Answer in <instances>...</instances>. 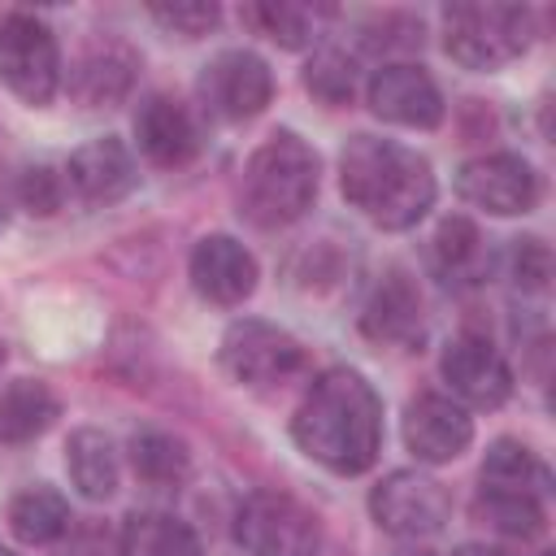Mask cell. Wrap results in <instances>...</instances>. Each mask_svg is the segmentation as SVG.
Listing matches in <instances>:
<instances>
[{
    "instance_id": "277c9868",
    "label": "cell",
    "mask_w": 556,
    "mask_h": 556,
    "mask_svg": "<svg viewBox=\"0 0 556 556\" xmlns=\"http://www.w3.org/2000/svg\"><path fill=\"white\" fill-rule=\"evenodd\" d=\"M534 39V13L526 4H447L443 48L465 70H500Z\"/></svg>"
},
{
    "instance_id": "44dd1931",
    "label": "cell",
    "mask_w": 556,
    "mask_h": 556,
    "mask_svg": "<svg viewBox=\"0 0 556 556\" xmlns=\"http://www.w3.org/2000/svg\"><path fill=\"white\" fill-rule=\"evenodd\" d=\"M56 413H61V404L43 382L17 378L13 387L0 391V439L4 443H30L35 434H43L56 421Z\"/></svg>"
},
{
    "instance_id": "ba28073f",
    "label": "cell",
    "mask_w": 556,
    "mask_h": 556,
    "mask_svg": "<svg viewBox=\"0 0 556 556\" xmlns=\"http://www.w3.org/2000/svg\"><path fill=\"white\" fill-rule=\"evenodd\" d=\"M369 513H374L378 530H387L395 539H430L452 517V495L430 473L395 469L369 491Z\"/></svg>"
},
{
    "instance_id": "8fae6325",
    "label": "cell",
    "mask_w": 556,
    "mask_h": 556,
    "mask_svg": "<svg viewBox=\"0 0 556 556\" xmlns=\"http://www.w3.org/2000/svg\"><path fill=\"white\" fill-rule=\"evenodd\" d=\"M439 374L452 387V395L473 408H500L513 395V369L482 334H456L443 348Z\"/></svg>"
},
{
    "instance_id": "3957f363",
    "label": "cell",
    "mask_w": 556,
    "mask_h": 556,
    "mask_svg": "<svg viewBox=\"0 0 556 556\" xmlns=\"http://www.w3.org/2000/svg\"><path fill=\"white\" fill-rule=\"evenodd\" d=\"M313 195H317V152L295 130H274L243 165L239 213L261 230H278L304 217Z\"/></svg>"
},
{
    "instance_id": "5bb4252c",
    "label": "cell",
    "mask_w": 556,
    "mask_h": 556,
    "mask_svg": "<svg viewBox=\"0 0 556 556\" xmlns=\"http://www.w3.org/2000/svg\"><path fill=\"white\" fill-rule=\"evenodd\" d=\"M191 287L222 308L243 304L256 291V261L230 235H204L191 248Z\"/></svg>"
},
{
    "instance_id": "2e32d148",
    "label": "cell",
    "mask_w": 556,
    "mask_h": 556,
    "mask_svg": "<svg viewBox=\"0 0 556 556\" xmlns=\"http://www.w3.org/2000/svg\"><path fill=\"white\" fill-rule=\"evenodd\" d=\"M65 174H70V187H74L87 204H117V200H126V195L135 191V182H139V169H135L130 148H126L122 139H113V135L83 143V148L70 156Z\"/></svg>"
},
{
    "instance_id": "f546056e",
    "label": "cell",
    "mask_w": 556,
    "mask_h": 556,
    "mask_svg": "<svg viewBox=\"0 0 556 556\" xmlns=\"http://www.w3.org/2000/svg\"><path fill=\"white\" fill-rule=\"evenodd\" d=\"M17 200L26 213L35 217H52L65 204V174H56L52 165H30L17 178Z\"/></svg>"
},
{
    "instance_id": "1f68e13d",
    "label": "cell",
    "mask_w": 556,
    "mask_h": 556,
    "mask_svg": "<svg viewBox=\"0 0 556 556\" xmlns=\"http://www.w3.org/2000/svg\"><path fill=\"white\" fill-rule=\"evenodd\" d=\"M452 556H504L500 547H486V543H460Z\"/></svg>"
},
{
    "instance_id": "ac0fdd59",
    "label": "cell",
    "mask_w": 556,
    "mask_h": 556,
    "mask_svg": "<svg viewBox=\"0 0 556 556\" xmlns=\"http://www.w3.org/2000/svg\"><path fill=\"white\" fill-rule=\"evenodd\" d=\"M135 70H139L135 52L126 43H117V39H104V43H96V48H87L78 56V65L70 74V91L87 109H109L130 91Z\"/></svg>"
},
{
    "instance_id": "484cf974",
    "label": "cell",
    "mask_w": 556,
    "mask_h": 556,
    "mask_svg": "<svg viewBox=\"0 0 556 556\" xmlns=\"http://www.w3.org/2000/svg\"><path fill=\"white\" fill-rule=\"evenodd\" d=\"M473 517L508 539H534L543 534V500L526 495V491H495L482 486L473 500Z\"/></svg>"
},
{
    "instance_id": "cb8c5ba5",
    "label": "cell",
    "mask_w": 556,
    "mask_h": 556,
    "mask_svg": "<svg viewBox=\"0 0 556 556\" xmlns=\"http://www.w3.org/2000/svg\"><path fill=\"white\" fill-rule=\"evenodd\" d=\"M130 469H135V478L143 486L169 491V486H178L187 478L191 456H187V447L174 434H165V430H139L130 439Z\"/></svg>"
},
{
    "instance_id": "e575fe53",
    "label": "cell",
    "mask_w": 556,
    "mask_h": 556,
    "mask_svg": "<svg viewBox=\"0 0 556 556\" xmlns=\"http://www.w3.org/2000/svg\"><path fill=\"white\" fill-rule=\"evenodd\" d=\"M543 556H552V552H543Z\"/></svg>"
},
{
    "instance_id": "d6a6232c",
    "label": "cell",
    "mask_w": 556,
    "mask_h": 556,
    "mask_svg": "<svg viewBox=\"0 0 556 556\" xmlns=\"http://www.w3.org/2000/svg\"><path fill=\"white\" fill-rule=\"evenodd\" d=\"M0 556H17V552H9V547H4V543H0Z\"/></svg>"
},
{
    "instance_id": "4fadbf2b",
    "label": "cell",
    "mask_w": 556,
    "mask_h": 556,
    "mask_svg": "<svg viewBox=\"0 0 556 556\" xmlns=\"http://www.w3.org/2000/svg\"><path fill=\"white\" fill-rule=\"evenodd\" d=\"M473 439L469 413L447 395H417L404 408V443L421 465L456 460Z\"/></svg>"
},
{
    "instance_id": "d4e9b609",
    "label": "cell",
    "mask_w": 556,
    "mask_h": 556,
    "mask_svg": "<svg viewBox=\"0 0 556 556\" xmlns=\"http://www.w3.org/2000/svg\"><path fill=\"white\" fill-rule=\"evenodd\" d=\"M330 13L334 9H326V4H287V0H278V4L269 0V4H248L243 9V17L261 35H269L274 43H282V48H308Z\"/></svg>"
},
{
    "instance_id": "5b68a950",
    "label": "cell",
    "mask_w": 556,
    "mask_h": 556,
    "mask_svg": "<svg viewBox=\"0 0 556 556\" xmlns=\"http://www.w3.org/2000/svg\"><path fill=\"white\" fill-rule=\"evenodd\" d=\"M235 539L248 556H317L321 526L287 491H252L235 513Z\"/></svg>"
},
{
    "instance_id": "7a4b0ae2",
    "label": "cell",
    "mask_w": 556,
    "mask_h": 556,
    "mask_svg": "<svg viewBox=\"0 0 556 556\" xmlns=\"http://www.w3.org/2000/svg\"><path fill=\"white\" fill-rule=\"evenodd\" d=\"M339 187L356 213L382 230H408L434 204L430 161L404 143L356 135L339 156Z\"/></svg>"
},
{
    "instance_id": "4316f807",
    "label": "cell",
    "mask_w": 556,
    "mask_h": 556,
    "mask_svg": "<svg viewBox=\"0 0 556 556\" xmlns=\"http://www.w3.org/2000/svg\"><path fill=\"white\" fill-rule=\"evenodd\" d=\"M430 243H434L430 252H434V265H439L443 278L478 274V265H482V235H478V226L469 217H443Z\"/></svg>"
},
{
    "instance_id": "603a6c76",
    "label": "cell",
    "mask_w": 556,
    "mask_h": 556,
    "mask_svg": "<svg viewBox=\"0 0 556 556\" xmlns=\"http://www.w3.org/2000/svg\"><path fill=\"white\" fill-rule=\"evenodd\" d=\"M65 526H70V504H65V495L61 491H52V486H26L22 495H13V504H9V530L22 539V543H52L56 534H65Z\"/></svg>"
},
{
    "instance_id": "9a60e30c",
    "label": "cell",
    "mask_w": 556,
    "mask_h": 556,
    "mask_svg": "<svg viewBox=\"0 0 556 556\" xmlns=\"http://www.w3.org/2000/svg\"><path fill=\"white\" fill-rule=\"evenodd\" d=\"M135 139L139 152L161 169H182L200 156V126L174 96H148L135 113Z\"/></svg>"
},
{
    "instance_id": "52a82bcc",
    "label": "cell",
    "mask_w": 556,
    "mask_h": 556,
    "mask_svg": "<svg viewBox=\"0 0 556 556\" xmlns=\"http://www.w3.org/2000/svg\"><path fill=\"white\" fill-rule=\"evenodd\" d=\"M0 83L26 104H48L56 96L61 52L43 17L9 13L0 22Z\"/></svg>"
},
{
    "instance_id": "ffe728a7",
    "label": "cell",
    "mask_w": 556,
    "mask_h": 556,
    "mask_svg": "<svg viewBox=\"0 0 556 556\" xmlns=\"http://www.w3.org/2000/svg\"><path fill=\"white\" fill-rule=\"evenodd\" d=\"M65 469L74 478V486L87 495V500H109L117 491V452H113V439L104 430H74L70 443H65Z\"/></svg>"
},
{
    "instance_id": "836d02e7",
    "label": "cell",
    "mask_w": 556,
    "mask_h": 556,
    "mask_svg": "<svg viewBox=\"0 0 556 556\" xmlns=\"http://www.w3.org/2000/svg\"><path fill=\"white\" fill-rule=\"evenodd\" d=\"M413 556H426V552H413Z\"/></svg>"
},
{
    "instance_id": "7c38bea8",
    "label": "cell",
    "mask_w": 556,
    "mask_h": 556,
    "mask_svg": "<svg viewBox=\"0 0 556 556\" xmlns=\"http://www.w3.org/2000/svg\"><path fill=\"white\" fill-rule=\"evenodd\" d=\"M369 109L382 117V122H395V126H413V130H434L443 122V96L434 87V78L421 70V65H382L374 70L369 87Z\"/></svg>"
},
{
    "instance_id": "d590c367",
    "label": "cell",
    "mask_w": 556,
    "mask_h": 556,
    "mask_svg": "<svg viewBox=\"0 0 556 556\" xmlns=\"http://www.w3.org/2000/svg\"><path fill=\"white\" fill-rule=\"evenodd\" d=\"M0 356H4V352H0Z\"/></svg>"
},
{
    "instance_id": "7402d4cb",
    "label": "cell",
    "mask_w": 556,
    "mask_h": 556,
    "mask_svg": "<svg viewBox=\"0 0 556 556\" xmlns=\"http://www.w3.org/2000/svg\"><path fill=\"white\" fill-rule=\"evenodd\" d=\"M482 486H495V491H526V495H547L552 491V473L547 465L517 439H495L486 447V460H482Z\"/></svg>"
},
{
    "instance_id": "8992f818",
    "label": "cell",
    "mask_w": 556,
    "mask_h": 556,
    "mask_svg": "<svg viewBox=\"0 0 556 556\" xmlns=\"http://www.w3.org/2000/svg\"><path fill=\"white\" fill-rule=\"evenodd\" d=\"M217 361H222V369L239 387L265 391V387H282L291 374L304 369V348H300L295 334H287L274 321L239 317V321L226 326L222 348H217Z\"/></svg>"
},
{
    "instance_id": "f1b7e54d",
    "label": "cell",
    "mask_w": 556,
    "mask_h": 556,
    "mask_svg": "<svg viewBox=\"0 0 556 556\" xmlns=\"http://www.w3.org/2000/svg\"><path fill=\"white\" fill-rule=\"evenodd\" d=\"M148 13L165 26V30H174V35H182V39H200V35H208L213 26H217V17H222V9L213 4V0H174V4H148Z\"/></svg>"
},
{
    "instance_id": "9c48e42d",
    "label": "cell",
    "mask_w": 556,
    "mask_h": 556,
    "mask_svg": "<svg viewBox=\"0 0 556 556\" xmlns=\"http://www.w3.org/2000/svg\"><path fill=\"white\" fill-rule=\"evenodd\" d=\"M195 96H200L208 117H217V122H248V117H256L274 100V74H269V65L256 52L226 48V52H217L200 70Z\"/></svg>"
},
{
    "instance_id": "30bf717a",
    "label": "cell",
    "mask_w": 556,
    "mask_h": 556,
    "mask_svg": "<svg viewBox=\"0 0 556 556\" xmlns=\"http://www.w3.org/2000/svg\"><path fill=\"white\" fill-rule=\"evenodd\" d=\"M456 195L495 217H517L539 204V174L513 152L473 156L456 169Z\"/></svg>"
},
{
    "instance_id": "83f0119b",
    "label": "cell",
    "mask_w": 556,
    "mask_h": 556,
    "mask_svg": "<svg viewBox=\"0 0 556 556\" xmlns=\"http://www.w3.org/2000/svg\"><path fill=\"white\" fill-rule=\"evenodd\" d=\"M304 87L321 100V104H348L352 100V91H356V65H352V56H343L339 48H321L313 61H308V70H304Z\"/></svg>"
},
{
    "instance_id": "4dcf8cb0",
    "label": "cell",
    "mask_w": 556,
    "mask_h": 556,
    "mask_svg": "<svg viewBox=\"0 0 556 556\" xmlns=\"http://www.w3.org/2000/svg\"><path fill=\"white\" fill-rule=\"evenodd\" d=\"M552 278V248L543 239H517L513 243V282L521 291H547Z\"/></svg>"
},
{
    "instance_id": "6da1fadb",
    "label": "cell",
    "mask_w": 556,
    "mask_h": 556,
    "mask_svg": "<svg viewBox=\"0 0 556 556\" xmlns=\"http://www.w3.org/2000/svg\"><path fill=\"white\" fill-rule=\"evenodd\" d=\"M291 439L330 473H365L382 447V404L356 369H326L295 408Z\"/></svg>"
},
{
    "instance_id": "d6986e66",
    "label": "cell",
    "mask_w": 556,
    "mask_h": 556,
    "mask_svg": "<svg viewBox=\"0 0 556 556\" xmlns=\"http://www.w3.org/2000/svg\"><path fill=\"white\" fill-rule=\"evenodd\" d=\"M117 556H204L187 521L169 513H135L117 534Z\"/></svg>"
},
{
    "instance_id": "e0dca14e",
    "label": "cell",
    "mask_w": 556,
    "mask_h": 556,
    "mask_svg": "<svg viewBox=\"0 0 556 556\" xmlns=\"http://www.w3.org/2000/svg\"><path fill=\"white\" fill-rule=\"evenodd\" d=\"M361 330L387 348L421 343V295L404 269H391L374 287V295L365 300V313H361Z\"/></svg>"
}]
</instances>
